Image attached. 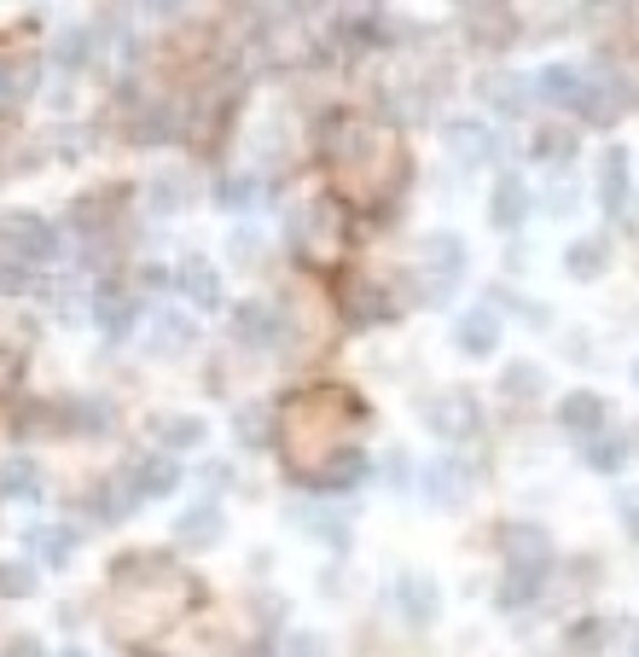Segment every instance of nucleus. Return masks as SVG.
Wrapping results in <instances>:
<instances>
[{"label": "nucleus", "instance_id": "f257e3e1", "mask_svg": "<svg viewBox=\"0 0 639 657\" xmlns=\"http://www.w3.org/2000/svg\"><path fill=\"white\" fill-rule=\"evenodd\" d=\"M0 250L18 262H53L59 257V227L53 221H41L30 210H12V216H0Z\"/></svg>", "mask_w": 639, "mask_h": 657}, {"label": "nucleus", "instance_id": "f03ea898", "mask_svg": "<svg viewBox=\"0 0 639 657\" xmlns=\"http://www.w3.org/2000/svg\"><path fill=\"white\" fill-rule=\"evenodd\" d=\"M628 192H633L628 146L610 140V146L599 151V210H605V216H622V210H628Z\"/></svg>", "mask_w": 639, "mask_h": 657}, {"label": "nucleus", "instance_id": "7ed1b4c3", "mask_svg": "<svg viewBox=\"0 0 639 657\" xmlns=\"http://www.w3.org/2000/svg\"><path fill=\"white\" fill-rule=\"evenodd\" d=\"M88 309H93V326L99 332H111V338H122V332H134V320H140V297L134 291H122V286H93V297H88Z\"/></svg>", "mask_w": 639, "mask_h": 657}, {"label": "nucleus", "instance_id": "20e7f679", "mask_svg": "<svg viewBox=\"0 0 639 657\" xmlns=\"http://www.w3.org/2000/svg\"><path fill=\"white\" fill-rule=\"evenodd\" d=\"M500 547H506L511 570H552V541H547V529H535V524H506Z\"/></svg>", "mask_w": 639, "mask_h": 657}, {"label": "nucleus", "instance_id": "39448f33", "mask_svg": "<svg viewBox=\"0 0 639 657\" xmlns=\"http://www.w3.org/2000/svg\"><path fill=\"white\" fill-rule=\"evenodd\" d=\"M529 210H535L529 181H523V175H500V181H495V192H489V221L500 227V233H523Z\"/></svg>", "mask_w": 639, "mask_h": 657}, {"label": "nucleus", "instance_id": "423d86ee", "mask_svg": "<svg viewBox=\"0 0 639 657\" xmlns=\"http://www.w3.org/2000/svg\"><path fill=\"white\" fill-rule=\"evenodd\" d=\"M448 158L459 169H482V163L495 158V135L482 129L477 117H459V122H448Z\"/></svg>", "mask_w": 639, "mask_h": 657}, {"label": "nucleus", "instance_id": "0eeeda50", "mask_svg": "<svg viewBox=\"0 0 639 657\" xmlns=\"http://www.w3.org/2000/svg\"><path fill=\"white\" fill-rule=\"evenodd\" d=\"M174 286H181L198 309H221L227 302V286H221V268L210 257H187L181 268H174Z\"/></svg>", "mask_w": 639, "mask_h": 657}, {"label": "nucleus", "instance_id": "6e6552de", "mask_svg": "<svg viewBox=\"0 0 639 657\" xmlns=\"http://www.w3.org/2000/svg\"><path fill=\"white\" fill-rule=\"evenodd\" d=\"M419 257L430 262V280H437L442 291L459 280V273H466V239H459V233H425V245H419Z\"/></svg>", "mask_w": 639, "mask_h": 657}, {"label": "nucleus", "instance_id": "1a4fd4ad", "mask_svg": "<svg viewBox=\"0 0 639 657\" xmlns=\"http://www.w3.org/2000/svg\"><path fill=\"white\" fill-rule=\"evenodd\" d=\"M453 344H459V356H471V361H489L495 349H500V320L489 309H471V315H459L453 320Z\"/></svg>", "mask_w": 639, "mask_h": 657}, {"label": "nucleus", "instance_id": "9d476101", "mask_svg": "<svg viewBox=\"0 0 639 657\" xmlns=\"http://www.w3.org/2000/svg\"><path fill=\"white\" fill-rule=\"evenodd\" d=\"M425 419H430V431H437V437H471L477 431V401L466 390H448V396H437L425 408Z\"/></svg>", "mask_w": 639, "mask_h": 657}, {"label": "nucleus", "instance_id": "9b49d317", "mask_svg": "<svg viewBox=\"0 0 639 657\" xmlns=\"http://www.w3.org/2000/svg\"><path fill=\"white\" fill-rule=\"evenodd\" d=\"M529 88L541 93L547 106H565V111H576V106H581V93H587V76H581L576 64H565V59H558V64H547L541 76H535Z\"/></svg>", "mask_w": 639, "mask_h": 657}, {"label": "nucleus", "instance_id": "f8f14e48", "mask_svg": "<svg viewBox=\"0 0 639 657\" xmlns=\"http://www.w3.org/2000/svg\"><path fill=\"white\" fill-rule=\"evenodd\" d=\"M233 338L250 344V349H273V344H279V315L268 309L262 297H256V302H239V309H233Z\"/></svg>", "mask_w": 639, "mask_h": 657}, {"label": "nucleus", "instance_id": "ddd939ff", "mask_svg": "<svg viewBox=\"0 0 639 657\" xmlns=\"http://www.w3.org/2000/svg\"><path fill=\"white\" fill-rule=\"evenodd\" d=\"M610 268V239L605 233H581V239H570V250H565V273L570 280H599V273Z\"/></svg>", "mask_w": 639, "mask_h": 657}, {"label": "nucleus", "instance_id": "4468645a", "mask_svg": "<svg viewBox=\"0 0 639 657\" xmlns=\"http://www.w3.org/2000/svg\"><path fill=\"white\" fill-rule=\"evenodd\" d=\"M396 594H401V611H407V623H437V583H430L425 570H407L401 583H396Z\"/></svg>", "mask_w": 639, "mask_h": 657}, {"label": "nucleus", "instance_id": "2eb2a0df", "mask_svg": "<svg viewBox=\"0 0 639 657\" xmlns=\"http://www.w3.org/2000/svg\"><path fill=\"white\" fill-rule=\"evenodd\" d=\"M558 425L565 431H605V401H599V390H570L565 401H558Z\"/></svg>", "mask_w": 639, "mask_h": 657}, {"label": "nucleus", "instance_id": "dca6fc26", "mask_svg": "<svg viewBox=\"0 0 639 657\" xmlns=\"http://www.w3.org/2000/svg\"><path fill=\"white\" fill-rule=\"evenodd\" d=\"M174 541H181V547H210V541H221V512H216V507L181 512V524H174Z\"/></svg>", "mask_w": 639, "mask_h": 657}, {"label": "nucleus", "instance_id": "f3484780", "mask_svg": "<svg viewBox=\"0 0 639 657\" xmlns=\"http://www.w3.org/2000/svg\"><path fill=\"white\" fill-rule=\"evenodd\" d=\"M30 547L41 553L47 565H70V553H76V529H64V524H36V529H30Z\"/></svg>", "mask_w": 639, "mask_h": 657}, {"label": "nucleus", "instance_id": "a211bd4d", "mask_svg": "<svg viewBox=\"0 0 639 657\" xmlns=\"http://www.w3.org/2000/svg\"><path fill=\"white\" fill-rule=\"evenodd\" d=\"M174 484H181V466L174 460H146V466H134V477H128L134 495H169Z\"/></svg>", "mask_w": 639, "mask_h": 657}, {"label": "nucleus", "instance_id": "6ab92c4d", "mask_svg": "<svg viewBox=\"0 0 639 657\" xmlns=\"http://www.w3.org/2000/svg\"><path fill=\"white\" fill-rule=\"evenodd\" d=\"M482 88H489L482 99H489L495 111H506V117H518V111L529 106V82H523V76H489Z\"/></svg>", "mask_w": 639, "mask_h": 657}, {"label": "nucleus", "instance_id": "aec40b11", "mask_svg": "<svg viewBox=\"0 0 639 657\" xmlns=\"http://www.w3.org/2000/svg\"><path fill=\"white\" fill-rule=\"evenodd\" d=\"M541 583H547V570H511V565H506L500 605H506V611H518V605H529L535 594H541Z\"/></svg>", "mask_w": 639, "mask_h": 657}, {"label": "nucleus", "instance_id": "412c9836", "mask_svg": "<svg viewBox=\"0 0 639 657\" xmlns=\"http://www.w3.org/2000/svg\"><path fill=\"white\" fill-rule=\"evenodd\" d=\"M0 495L36 500V495H41V466H30V460H7V466H0Z\"/></svg>", "mask_w": 639, "mask_h": 657}, {"label": "nucleus", "instance_id": "4be33fe9", "mask_svg": "<svg viewBox=\"0 0 639 657\" xmlns=\"http://www.w3.org/2000/svg\"><path fill=\"white\" fill-rule=\"evenodd\" d=\"M192 338H198V326H192L187 315H158V332H151V344H158L163 356H169V349H187Z\"/></svg>", "mask_w": 639, "mask_h": 657}, {"label": "nucleus", "instance_id": "5701e85b", "mask_svg": "<svg viewBox=\"0 0 639 657\" xmlns=\"http://www.w3.org/2000/svg\"><path fill=\"white\" fill-rule=\"evenodd\" d=\"M216 205L221 210H250L256 205V181H250V175H221V181H216Z\"/></svg>", "mask_w": 639, "mask_h": 657}, {"label": "nucleus", "instance_id": "b1692460", "mask_svg": "<svg viewBox=\"0 0 639 657\" xmlns=\"http://www.w3.org/2000/svg\"><path fill=\"white\" fill-rule=\"evenodd\" d=\"M535 158H541V163H570V158H576V135H570V129L535 135Z\"/></svg>", "mask_w": 639, "mask_h": 657}, {"label": "nucleus", "instance_id": "393cba45", "mask_svg": "<svg viewBox=\"0 0 639 657\" xmlns=\"http://www.w3.org/2000/svg\"><path fill=\"white\" fill-rule=\"evenodd\" d=\"M587 466L605 471V477H610V471H622V466H628V442H622V437H599L593 448H587Z\"/></svg>", "mask_w": 639, "mask_h": 657}, {"label": "nucleus", "instance_id": "a878e982", "mask_svg": "<svg viewBox=\"0 0 639 657\" xmlns=\"http://www.w3.org/2000/svg\"><path fill=\"white\" fill-rule=\"evenodd\" d=\"M23 594H36V570L23 559H7L0 565V599H23Z\"/></svg>", "mask_w": 639, "mask_h": 657}, {"label": "nucleus", "instance_id": "bb28decb", "mask_svg": "<svg viewBox=\"0 0 639 657\" xmlns=\"http://www.w3.org/2000/svg\"><path fill=\"white\" fill-rule=\"evenodd\" d=\"M500 385H506L511 396H541V367H535V361H511V367L500 372Z\"/></svg>", "mask_w": 639, "mask_h": 657}, {"label": "nucleus", "instance_id": "cd10ccee", "mask_svg": "<svg viewBox=\"0 0 639 657\" xmlns=\"http://www.w3.org/2000/svg\"><path fill=\"white\" fill-rule=\"evenodd\" d=\"M158 431H163L169 448H198L203 442V419H163Z\"/></svg>", "mask_w": 639, "mask_h": 657}, {"label": "nucleus", "instance_id": "c85d7f7f", "mask_svg": "<svg viewBox=\"0 0 639 657\" xmlns=\"http://www.w3.org/2000/svg\"><path fill=\"white\" fill-rule=\"evenodd\" d=\"M53 59L70 64V70H76V64H88V59H93V36H88V30H70V36L59 41V53H53Z\"/></svg>", "mask_w": 639, "mask_h": 657}, {"label": "nucleus", "instance_id": "c756f323", "mask_svg": "<svg viewBox=\"0 0 639 657\" xmlns=\"http://www.w3.org/2000/svg\"><path fill=\"white\" fill-rule=\"evenodd\" d=\"M151 205H158V210H174V205H187V187L174 181V175H163V181L151 187Z\"/></svg>", "mask_w": 639, "mask_h": 657}, {"label": "nucleus", "instance_id": "7c9ffc66", "mask_svg": "<svg viewBox=\"0 0 639 657\" xmlns=\"http://www.w3.org/2000/svg\"><path fill=\"white\" fill-rule=\"evenodd\" d=\"M0 291H30V262H0Z\"/></svg>", "mask_w": 639, "mask_h": 657}, {"label": "nucleus", "instance_id": "2f4dec72", "mask_svg": "<svg viewBox=\"0 0 639 657\" xmlns=\"http://www.w3.org/2000/svg\"><path fill=\"white\" fill-rule=\"evenodd\" d=\"M256 250H262V245H256V233H250V227H239V233H233V262H256Z\"/></svg>", "mask_w": 639, "mask_h": 657}, {"label": "nucleus", "instance_id": "473e14b6", "mask_svg": "<svg viewBox=\"0 0 639 657\" xmlns=\"http://www.w3.org/2000/svg\"><path fill=\"white\" fill-rule=\"evenodd\" d=\"M541 205H547L552 216H570V210H576V192H565V187H558V192H547V198H541Z\"/></svg>", "mask_w": 639, "mask_h": 657}, {"label": "nucleus", "instance_id": "72a5a7b5", "mask_svg": "<svg viewBox=\"0 0 639 657\" xmlns=\"http://www.w3.org/2000/svg\"><path fill=\"white\" fill-rule=\"evenodd\" d=\"M286 657H326V646H320V640H309V635H297V640L286 646Z\"/></svg>", "mask_w": 639, "mask_h": 657}, {"label": "nucleus", "instance_id": "f704fd0d", "mask_svg": "<svg viewBox=\"0 0 639 657\" xmlns=\"http://www.w3.org/2000/svg\"><path fill=\"white\" fill-rule=\"evenodd\" d=\"M617 512H622V529L639 541V500H617Z\"/></svg>", "mask_w": 639, "mask_h": 657}, {"label": "nucleus", "instance_id": "c9c22d12", "mask_svg": "<svg viewBox=\"0 0 639 657\" xmlns=\"http://www.w3.org/2000/svg\"><path fill=\"white\" fill-rule=\"evenodd\" d=\"M140 7H146V12H158V18H169V12H181L187 0H140Z\"/></svg>", "mask_w": 639, "mask_h": 657}, {"label": "nucleus", "instance_id": "e433bc0d", "mask_svg": "<svg viewBox=\"0 0 639 657\" xmlns=\"http://www.w3.org/2000/svg\"><path fill=\"white\" fill-rule=\"evenodd\" d=\"M7 657H41V646H36V640H12Z\"/></svg>", "mask_w": 639, "mask_h": 657}, {"label": "nucleus", "instance_id": "4c0bfd02", "mask_svg": "<svg viewBox=\"0 0 639 657\" xmlns=\"http://www.w3.org/2000/svg\"><path fill=\"white\" fill-rule=\"evenodd\" d=\"M64 657H88V651H64Z\"/></svg>", "mask_w": 639, "mask_h": 657}, {"label": "nucleus", "instance_id": "58836bf2", "mask_svg": "<svg viewBox=\"0 0 639 657\" xmlns=\"http://www.w3.org/2000/svg\"><path fill=\"white\" fill-rule=\"evenodd\" d=\"M633 385H639V367H633Z\"/></svg>", "mask_w": 639, "mask_h": 657}]
</instances>
